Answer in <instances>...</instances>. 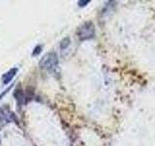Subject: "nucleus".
<instances>
[{"label":"nucleus","mask_w":155,"mask_h":146,"mask_svg":"<svg viewBox=\"0 0 155 146\" xmlns=\"http://www.w3.org/2000/svg\"><path fill=\"white\" fill-rule=\"evenodd\" d=\"M78 37L81 41L89 40V39L93 38L95 35V27L94 24L91 22H86L82 26L79 27L77 31Z\"/></svg>","instance_id":"obj_1"},{"label":"nucleus","mask_w":155,"mask_h":146,"mask_svg":"<svg viewBox=\"0 0 155 146\" xmlns=\"http://www.w3.org/2000/svg\"><path fill=\"white\" fill-rule=\"evenodd\" d=\"M58 64V57L56 53L54 52H51L48 53L44 56L40 62H39V65H40L41 68L46 70H52L57 66Z\"/></svg>","instance_id":"obj_2"},{"label":"nucleus","mask_w":155,"mask_h":146,"mask_svg":"<svg viewBox=\"0 0 155 146\" xmlns=\"http://www.w3.org/2000/svg\"><path fill=\"white\" fill-rule=\"evenodd\" d=\"M18 119L14 112L10 109V107L7 105H4L0 107V123L8 124L12 122H17Z\"/></svg>","instance_id":"obj_3"},{"label":"nucleus","mask_w":155,"mask_h":146,"mask_svg":"<svg viewBox=\"0 0 155 146\" xmlns=\"http://www.w3.org/2000/svg\"><path fill=\"white\" fill-rule=\"evenodd\" d=\"M17 72H18V68L14 67V68H12V69L8 70L6 73H4V74L2 75L3 84H9V83L13 80V78L16 76Z\"/></svg>","instance_id":"obj_4"},{"label":"nucleus","mask_w":155,"mask_h":146,"mask_svg":"<svg viewBox=\"0 0 155 146\" xmlns=\"http://www.w3.org/2000/svg\"><path fill=\"white\" fill-rule=\"evenodd\" d=\"M14 95H15V97H16V99H17L18 105L19 106V108H21V107L26 102L25 94H24V92L21 89V88H18V89L16 90V92H15Z\"/></svg>","instance_id":"obj_5"},{"label":"nucleus","mask_w":155,"mask_h":146,"mask_svg":"<svg viewBox=\"0 0 155 146\" xmlns=\"http://www.w3.org/2000/svg\"><path fill=\"white\" fill-rule=\"evenodd\" d=\"M70 45V38L69 37H65L60 43V49L61 50H65V49Z\"/></svg>","instance_id":"obj_6"},{"label":"nucleus","mask_w":155,"mask_h":146,"mask_svg":"<svg viewBox=\"0 0 155 146\" xmlns=\"http://www.w3.org/2000/svg\"><path fill=\"white\" fill-rule=\"evenodd\" d=\"M42 50H43V46H42V45H37L35 48H34V50H33V52H32V54H31V56H32V57H36V56H38L39 54H40V53L42 52Z\"/></svg>","instance_id":"obj_7"},{"label":"nucleus","mask_w":155,"mask_h":146,"mask_svg":"<svg viewBox=\"0 0 155 146\" xmlns=\"http://www.w3.org/2000/svg\"><path fill=\"white\" fill-rule=\"evenodd\" d=\"M12 87H13V86H11V87H10V88H8V89H6V90H5V91H4V92H2V94H1V95H0V99H2V97H3V96H4L5 95H6V94H7V92H9V90H10V89H11V88H12Z\"/></svg>","instance_id":"obj_8"},{"label":"nucleus","mask_w":155,"mask_h":146,"mask_svg":"<svg viewBox=\"0 0 155 146\" xmlns=\"http://www.w3.org/2000/svg\"><path fill=\"white\" fill-rule=\"evenodd\" d=\"M87 3H89L88 0H87V1H79V6H81V7L85 6V5H86Z\"/></svg>","instance_id":"obj_9"}]
</instances>
